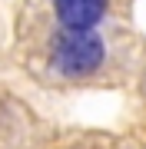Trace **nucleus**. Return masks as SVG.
I'll list each match as a JSON object with an SVG mask.
<instances>
[{"mask_svg":"<svg viewBox=\"0 0 146 149\" xmlns=\"http://www.w3.org/2000/svg\"><path fill=\"white\" fill-rule=\"evenodd\" d=\"M103 56H106V47H103V40L96 33L70 30L53 40L50 63H53V70L60 76H90L93 70H100Z\"/></svg>","mask_w":146,"mask_h":149,"instance_id":"obj_1","label":"nucleus"},{"mask_svg":"<svg viewBox=\"0 0 146 149\" xmlns=\"http://www.w3.org/2000/svg\"><path fill=\"white\" fill-rule=\"evenodd\" d=\"M53 7L66 30H90L106 13V0H53Z\"/></svg>","mask_w":146,"mask_h":149,"instance_id":"obj_2","label":"nucleus"}]
</instances>
